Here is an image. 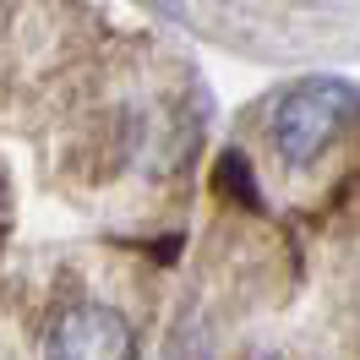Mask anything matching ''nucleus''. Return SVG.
<instances>
[{"label": "nucleus", "mask_w": 360, "mask_h": 360, "mask_svg": "<svg viewBox=\"0 0 360 360\" xmlns=\"http://www.w3.org/2000/svg\"><path fill=\"white\" fill-rule=\"evenodd\" d=\"M355 88L349 82H333V77H316V82H300L278 98L273 110V148L284 164L306 169L333 148V136L344 131V120L355 115Z\"/></svg>", "instance_id": "obj_1"}, {"label": "nucleus", "mask_w": 360, "mask_h": 360, "mask_svg": "<svg viewBox=\"0 0 360 360\" xmlns=\"http://www.w3.org/2000/svg\"><path fill=\"white\" fill-rule=\"evenodd\" d=\"M44 360H136V328L110 300H71L49 316Z\"/></svg>", "instance_id": "obj_2"}]
</instances>
